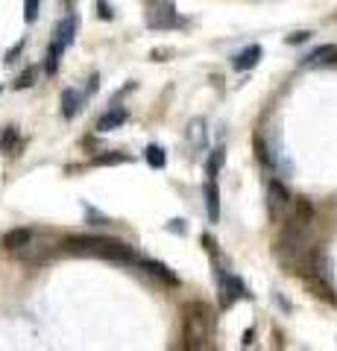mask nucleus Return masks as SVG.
Returning <instances> with one entry per match:
<instances>
[{
    "mask_svg": "<svg viewBox=\"0 0 337 351\" xmlns=\"http://www.w3.org/2000/svg\"><path fill=\"white\" fill-rule=\"evenodd\" d=\"M97 85H100V76H97V73H94V76H91V80H89V94H94V91H97Z\"/></svg>",
    "mask_w": 337,
    "mask_h": 351,
    "instance_id": "bb28decb",
    "label": "nucleus"
},
{
    "mask_svg": "<svg viewBox=\"0 0 337 351\" xmlns=\"http://www.w3.org/2000/svg\"><path fill=\"white\" fill-rule=\"evenodd\" d=\"M261 56H264V50H261V44H249L246 50H241L235 56V71H249V68H255V64L261 62Z\"/></svg>",
    "mask_w": 337,
    "mask_h": 351,
    "instance_id": "1a4fd4ad",
    "label": "nucleus"
},
{
    "mask_svg": "<svg viewBox=\"0 0 337 351\" xmlns=\"http://www.w3.org/2000/svg\"><path fill=\"white\" fill-rule=\"evenodd\" d=\"M15 147H18V129L15 126H6L3 132H0V152H15Z\"/></svg>",
    "mask_w": 337,
    "mask_h": 351,
    "instance_id": "dca6fc26",
    "label": "nucleus"
},
{
    "mask_svg": "<svg viewBox=\"0 0 337 351\" xmlns=\"http://www.w3.org/2000/svg\"><path fill=\"white\" fill-rule=\"evenodd\" d=\"M290 202H293V196H290V191L285 188V184H281L279 179L270 182V211H273L276 219H281V217L288 214Z\"/></svg>",
    "mask_w": 337,
    "mask_h": 351,
    "instance_id": "39448f33",
    "label": "nucleus"
},
{
    "mask_svg": "<svg viewBox=\"0 0 337 351\" xmlns=\"http://www.w3.org/2000/svg\"><path fill=\"white\" fill-rule=\"evenodd\" d=\"M205 208H209L211 223H220V188H217V179H209V184H205Z\"/></svg>",
    "mask_w": 337,
    "mask_h": 351,
    "instance_id": "f8f14e48",
    "label": "nucleus"
},
{
    "mask_svg": "<svg viewBox=\"0 0 337 351\" xmlns=\"http://www.w3.org/2000/svg\"><path fill=\"white\" fill-rule=\"evenodd\" d=\"M202 243H205V249H209L211 252V258L217 255V243H214V237L211 234H202Z\"/></svg>",
    "mask_w": 337,
    "mask_h": 351,
    "instance_id": "393cba45",
    "label": "nucleus"
},
{
    "mask_svg": "<svg viewBox=\"0 0 337 351\" xmlns=\"http://www.w3.org/2000/svg\"><path fill=\"white\" fill-rule=\"evenodd\" d=\"M311 38V32H297V36H288V44H305Z\"/></svg>",
    "mask_w": 337,
    "mask_h": 351,
    "instance_id": "b1692460",
    "label": "nucleus"
},
{
    "mask_svg": "<svg viewBox=\"0 0 337 351\" xmlns=\"http://www.w3.org/2000/svg\"><path fill=\"white\" fill-rule=\"evenodd\" d=\"M223 158H226V149H223V147L211 149L209 161H205V170H209V179H217V173H220V164H223Z\"/></svg>",
    "mask_w": 337,
    "mask_h": 351,
    "instance_id": "f3484780",
    "label": "nucleus"
},
{
    "mask_svg": "<svg viewBox=\"0 0 337 351\" xmlns=\"http://www.w3.org/2000/svg\"><path fill=\"white\" fill-rule=\"evenodd\" d=\"M21 50H24V41H18V44H15V47H12V50H9V53H6V64H9V62H15V56H18V53H21Z\"/></svg>",
    "mask_w": 337,
    "mask_h": 351,
    "instance_id": "a878e982",
    "label": "nucleus"
},
{
    "mask_svg": "<svg viewBox=\"0 0 337 351\" xmlns=\"http://www.w3.org/2000/svg\"><path fill=\"white\" fill-rule=\"evenodd\" d=\"M59 103H62V117L65 120H73V117H77V112L82 108V94L73 91V88H65Z\"/></svg>",
    "mask_w": 337,
    "mask_h": 351,
    "instance_id": "9b49d317",
    "label": "nucleus"
},
{
    "mask_svg": "<svg viewBox=\"0 0 337 351\" xmlns=\"http://www.w3.org/2000/svg\"><path fill=\"white\" fill-rule=\"evenodd\" d=\"M97 15H100L103 21H112L115 18V12H112V6L106 3V0H97Z\"/></svg>",
    "mask_w": 337,
    "mask_h": 351,
    "instance_id": "4be33fe9",
    "label": "nucleus"
},
{
    "mask_svg": "<svg viewBox=\"0 0 337 351\" xmlns=\"http://www.w3.org/2000/svg\"><path fill=\"white\" fill-rule=\"evenodd\" d=\"M32 237H36V232H32V228H12V232L3 234V246H6L9 252H18V249H24Z\"/></svg>",
    "mask_w": 337,
    "mask_h": 351,
    "instance_id": "ddd939ff",
    "label": "nucleus"
},
{
    "mask_svg": "<svg viewBox=\"0 0 337 351\" xmlns=\"http://www.w3.org/2000/svg\"><path fill=\"white\" fill-rule=\"evenodd\" d=\"M249 293L246 290V284L237 278V276H226V278H220V304L223 307H232L237 299H249Z\"/></svg>",
    "mask_w": 337,
    "mask_h": 351,
    "instance_id": "20e7f679",
    "label": "nucleus"
},
{
    "mask_svg": "<svg viewBox=\"0 0 337 351\" xmlns=\"http://www.w3.org/2000/svg\"><path fill=\"white\" fill-rule=\"evenodd\" d=\"M138 263H141V269H144L147 276L159 278L161 284H167V287H179V276L170 267H165L161 261H138Z\"/></svg>",
    "mask_w": 337,
    "mask_h": 351,
    "instance_id": "423d86ee",
    "label": "nucleus"
},
{
    "mask_svg": "<svg viewBox=\"0 0 337 351\" xmlns=\"http://www.w3.org/2000/svg\"><path fill=\"white\" fill-rule=\"evenodd\" d=\"M144 158H147V164H150V167H156V170H165V164H167V152L161 149L159 144H150V147L144 149Z\"/></svg>",
    "mask_w": 337,
    "mask_h": 351,
    "instance_id": "4468645a",
    "label": "nucleus"
},
{
    "mask_svg": "<svg viewBox=\"0 0 337 351\" xmlns=\"http://www.w3.org/2000/svg\"><path fill=\"white\" fill-rule=\"evenodd\" d=\"M126 117H129V114H126L124 106H112L100 120H97V132H112V129H117V126H124Z\"/></svg>",
    "mask_w": 337,
    "mask_h": 351,
    "instance_id": "6e6552de",
    "label": "nucleus"
},
{
    "mask_svg": "<svg viewBox=\"0 0 337 351\" xmlns=\"http://www.w3.org/2000/svg\"><path fill=\"white\" fill-rule=\"evenodd\" d=\"M36 73H38L36 68H27V71H24V73H21L18 80H15V85H12V88H15V91H24V88H30L32 82H36Z\"/></svg>",
    "mask_w": 337,
    "mask_h": 351,
    "instance_id": "412c9836",
    "label": "nucleus"
},
{
    "mask_svg": "<svg viewBox=\"0 0 337 351\" xmlns=\"http://www.w3.org/2000/svg\"><path fill=\"white\" fill-rule=\"evenodd\" d=\"M73 38H77V15H68L65 21H59L56 27V36H53V41H59L65 50L73 44Z\"/></svg>",
    "mask_w": 337,
    "mask_h": 351,
    "instance_id": "9d476101",
    "label": "nucleus"
},
{
    "mask_svg": "<svg viewBox=\"0 0 337 351\" xmlns=\"http://www.w3.org/2000/svg\"><path fill=\"white\" fill-rule=\"evenodd\" d=\"M253 337H255V331H253V328H249V331L244 334V346H253Z\"/></svg>",
    "mask_w": 337,
    "mask_h": 351,
    "instance_id": "cd10ccee",
    "label": "nucleus"
},
{
    "mask_svg": "<svg viewBox=\"0 0 337 351\" xmlns=\"http://www.w3.org/2000/svg\"><path fill=\"white\" fill-rule=\"evenodd\" d=\"M147 27L150 29H176L179 27V12L173 0H147Z\"/></svg>",
    "mask_w": 337,
    "mask_h": 351,
    "instance_id": "7ed1b4c3",
    "label": "nucleus"
},
{
    "mask_svg": "<svg viewBox=\"0 0 337 351\" xmlns=\"http://www.w3.org/2000/svg\"><path fill=\"white\" fill-rule=\"evenodd\" d=\"M126 161H129L126 152H103V156L94 158L97 167H115V164H126Z\"/></svg>",
    "mask_w": 337,
    "mask_h": 351,
    "instance_id": "a211bd4d",
    "label": "nucleus"
},
{
    "mask_svg": "<svg viewBox=\"0 0 337 351\" xmlns=\"http://www.w3.org/2000/svg\"><path fill=\"white\" fill-rule=\"evenodd\" d=\"M38 9H41V0H24V21L27 24H36L38 21Z\"/></svg>",
    "mask_w": 337,
    "mask_h": 351,
    "instance_id": "aec40b11",
    "label": "nucleus"
},
{
    "mask_svg": "<svg viewBox=\"0 0 337 351\" xmlns=\"http://www.w3.org/2000/svg\"><path fill=\"white\" fill-rule=\"evenodd\" d=\"M62 53H65V47L59 41H50V47H47V62H45V71L53 76L59 71V59H62Z\"/></svg>",
    "mask_w": 337,
    "mask_h": 351,
    "instance_id": "2eb2a0df",
    "label": "nucleus"
},
{
    "mask_svg": "<svg viewBox=\"0 0 337 351\" xmlns=\"http://www.w3.org/2000/svg\"><path fill=\"white\" fill-rule=\"evenodd\" d=\"M305 68H314V64H337V44H320L317 50H311L305 56Z\"/></svg>",
    "mask_w": 337,
    "mask_h": 351,
    "instance_id": "0eeeda50",
    "label": "nucleus"
},
{
    "mask_svg": "<svg viewBox=\"0 0 337 351\" xmlns=\"http://www.w3.org/2000/svg\"><path fill=\"white\" fill-rule=\"evenodd\" d=\"M188 138H191L197 147H202V144H205V123H202V120H191V126H188Z\"/></svg>",
    "mask_w": 337,
    "mask_h": 351,
    "instance_id": "6ab92c4d",
    "label": "nucleus"
},
{
    "mask_svg": "<svg viewBox=\"0 0 337 351\" xmlns=\"http://www.w3.org/2000/svg\"><path fill=\"white\" fill-rule=\"evenodd\" d=\"M62 249L68 255H85V258H103V261H112V263H124V267H132L138 263V252L132 246L121 243V240H112V237H91V234H82V237H65L62 240Z\"/></svg>",
    "mask_w": 337,
    "mask_h": 351,
    "instance_id": "f257e3e1",
    "label": "nucleus"
},
{
    "mask_svg": "<svg viewBox=\"0 0 337 351\" xmlns=\"http://www.w3.org/2000/svg\"><path fill=\"white\" fill-rule=\"evenodd\" d=\"M167 232H173V234H185V232H188V226H185V219H170V223H167Z\"/></svg>",
    "mask_w": 337,
    "mask_h": 351,
    "instance_id": "5701e85b",
    "label": "nucleus"
},
{
    "mask_svg": "<svg viewBox=\"0 0 337 351\" xmlns=\"http://www.w3.org/2000/svg\"><path fill=\"white\" fill-rule=\"evenodd\" d=\"M214 334V316L205 302H188L182 311V348L200 351L211 346Z\"/></svg>",
    "mask_w": 337,
    "mask_h": 351,
    "instance_id": "f03ea898",
    "label": "nucleus"
}]
</instances>
